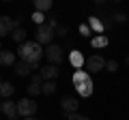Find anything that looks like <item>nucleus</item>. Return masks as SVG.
I'll return each instance as SVG.
<instances>
[{
  "instance_id": "6ab92c4d",
  "label": "nucleus",
  "mask_w": 129,
  "mask_h": 120,
  "mask_svg": "<svg viewBox=\"0 0 129 120\" xmlns=\"http://www.w3.org/2000/svg\"><path fill=\"white\" fill-rule=\"evenodd\" d=\"M41 92H43V94H54V92H56V82H54V79L43 82V84H41Z\"/></svg>"
},
{
  "instance_id": "2eb2a0df",
  "label": "nucleus",
  "mask_w": 129,
  "mask_h": 120,
  "mask_svg": "<svg viewBox=\"0 0 129 120\" xmlns=\"http://www.w3.org/2000/svg\"><path fill=\"white\" fill-rule=\"evenodd\" d=\"M26 34H28V32L19 26V28H15L13 32H11V39H13L15 43H19V45H22V43H26Z\"/></svg>"
},
{
  "instance_id": "dca6fc26",
  "label": "nucleus",
  "mask_w": 129,
  "mask_h": 120,
  "mask_svg": "<svg viewBox=\"0 0 129 120\" xmlns=\"http://www.w3.org/2000/svg\"><path fill=\"white\" fill-rule=\"evenodd\" d=\"M32 5H35V11L43 13V11H50L52 9V0H32Z\"/></svg>"
},
{
  "instance_id": "9d476101",
  "label": "nucleus",
  "mask_w": 129,
  "mask_h": 120,
  "mask_svg": "<svg viewBox=\"0 0 129 120\" xmlns=\"http://www.w3.org/2000/svg\"><path fill=\"white\" fill-rule=\"evenodd\" d=\"M73 86H78V84H84V82H90V73H88L86 69H78L73 73Z\"/></svg>"
},
{
  "instance_id": "0eeeda50",
  "label": "nucleus",
  "mask_w": 129,
  "mask_h": 120,
  "mask_svg": "<svg viewBox=\"0 0 129 120\" xmlns=\"http://www.w3.org/2000/svg\"><path fill=\"white\" fill-rule=\"evenodd\" d=\"M60 107H62L64 114H75L78 107H80V103H78V99H73V97H64L62 101H60Z\"/></svg>"
},
{
  "instance_id": "cd10ccee",
  "label": "nucleus",
  "mask_w": 129,
  "mask_h": 120,
  "mask_svg": "<svg viewBox=\"0 0 129 120\" xmlns=\"http://www.w3.org/2000/svg\"><path fill=\"white\" fill-rule=\"evenodd\" d=\"M30 75H32V84H43L41 73H30Z\"/></svg>"
},
{
  "instance_id": "4468645a",
  "label": "nucleus",
  "mask_w": 129,
  "mask_h": 120,
  "mask_svg": "<svg viewBox=\"0 0 129 120\" xmlns=\"http://www.w3.org/2000/svg\"><path fill=\"white\" fill-rule=\"evenodd\" d=\"M75 90H78V94H80V97H90V94H92V82L78 84V86H75Z\"/></svg>"
},
{
  "instance_id": "4be33fe9",
  "label": "nucleus",
  "mask_w": 129,
  "mask_h": 120,
  "mask_svg": "<svg viewBox=\"0 0 129 120\" xmlns=\"http://www.w3.org/2000/svg\"><path fill=\"white\" fill-rule=\"evenodd\" d=\"M43 19H45V15H43V13H39V11H35V13H32V22L37 24V26H41Z\"/></svg>"
},
{
  "instance_id": "412c9836",
  "label": "nucleus",
  "mask_w": 129,
  "mask_h": 120,
  "mask_svg": "<svg viewBox=\"0 0 129 120\" xmlns=\"http://www.w3.org/2000/svg\"><path fill=\"white\" fill-rule=\"evenodd\" d=\"M28 94H30V97L41 94V84H32V82H30V86H28Z\"/></svg>"
},
{
  "instance_id": "4c0bfd02",
  "label": "nucleus",
  "mask_w": 129,
  "mask_h": 120,
  "mask_svg": "<svg viewBox=\"0 0 129 120\" xmlns=\"http://www.w3.org/2000/svg\"><path fill=\"white\" fill-rule=\"evenodd\" d=\"M0 101H2V99H0Z\"/></svg>"
},
{
  "instance_id": "e433bc0d",
  "label": "nucleus",
  "mask_w": 129,
  "mask_h": 120,
  "mask_svg": "<svg viewBox=\"0 0 129 120\" xmlns=\"http://www.w3.org/2000/svg\"><path fill=\"white\" fill-rule=\"evenodd\" d=\"M127 62H129V58H127Z\"/></svg>"
},
{
  "instance_id": "6e6552de",
  "label": "nucleus",
  "mask_w": 129,
  "mask_h": 120,
  "mask_svg": "<svg viewBox=\"0 0 129 120\" xmlns=\"http://www.w3.org/2000/svg\"><path fill=\"white\" fill-rule=\"evenodd\" d=\"M13 71H15V75H19V77H26V75L32 73V65H30V62H26V60H19V62L15 60Z\"/></svg>"
},
{
  "instance_id": "c756f323",
  "label": "nucleus",
  "mask_w": 129,
  "mask_h": 120,
  "mask_svg": "<svg viewBox=\"0 0 129 120\" xmlns=\"http://www.w3.org/2000/svg\"><path fill=\"white\" fill-rule=\"evenodd\" d=\"M80 32H82V34H88V24H84V26H80Z\"/></svg>"
},
{
  "instance_id": "72a5a7b5",
  "label": "nucleus",
  "mask_w": 129,
  "mask_h": 120,
  "mask_svg": "<svg viewBox=\"0 0 129 120\" xmlns=\"http://www.w3.org/2000/svg\"><path fill=\"white\" fill-rule=\"evenodd\" d=\"M114 2H120V0H114Z\"/></svg>"
},
{
  "instance_id": "1a4fd4ad",
  "label": "nucleus",
  "mask_w": 129,
  "mask_h": 120,
  "mask_svg": "<svg viewBox=\"0 0 129 120\" xmlns=\"http://www.w3.org/2000/svg\"><path fill=\"white\" fill-rule=\"evenodd\" d=\"M13 65H15V54L0 49V67H13Z\"/></svg>"
},
{
  "instance_id": "c85d7f7f",
  "label": "nucleus",
  "mask_w": 129,
  "mask_h": 120,
  "mask_svg": "<svg viewBox=\"0 0 129 120\" xmlns=\"http://www.w3.org/2000/svg\"><path fill=\"white\" fill-rule=\"evenodd\" d=\"M47 26H52V28H56V26H58V24H56V19H54V17H50V19H47Z\"/></svg>"
},
{
  "instance_id": "2f4dec72",
  "label": "nucleus",
  "mask_w": 129,
  "mask_h": 120,
  "mask_svg": "<svg viewBox=\"0 0 129 120\" xmlns=\"http://www.w3.org/2000/svg\"><path fill=\"white\" fill-rule=\"evenodd\" d=\"M24 120H37V118H32V116H28V118H24Z\"/></svg>"
},
{
  "instance_id": "423d86ee",
  "label": "nucleus",
  "mask_w": 129,
  "mask_h": 120,
  "mask_svg": "<svg viewBox=\"0 0 129 120\" xmlns=\"http://www.w3.org/2000/svg\"><path fill=\"white\" fill-rule=\"evenodd\" d=\"M86 67H88L90 73H99V71L106 67V60H103L101 56H90V58L86 60Z\"/></svg>"
},
{
  "instance_id": "b1692460",
  "label": "nucleus",
  "mask_w": 129,
  "mask_h": 120,
  "mask_svg": "<svg viewBox=\"0 0 129 120\" xmlns=\"http://www.w3.org/2000/svg\"><path fill=\"white\" fill-rule=\"evenodd\" d=\"M103 69H108V71H110V73H114V71L118 69V62H116V60H108V62H106V67H103Z\"/></svg>"
},
{
  "instance_id": "f3484780",
  "label": "nucleus",
  "mask_w": 129,
  "mask_h": 120,
  "mask_svg": "<svg viewBox=\"0 0 129 120\" xmlns=\"http://www.w3.org/2000/svg\"><path fill=\"white\" fill-rule=\"evenodd\" d=\"M88 26H90L97 34H101V32H103V28H106V26H103V22H101L99 17H88Z\"/></svg>"
},
{
  "instance_id": "a211bd4d",
  "label": "nucleus",
  "mask_w": 129,
  "mask_h": 120,
  "mask_svg": "<svg viewBox=\"0 0 129 120\" xmlns=\"http://www.w3.org/2000/svg\"><path fill=\"white\" fill-rule=\"evenodd\" d=\"M90 45L95 47V49H101V47H108V37H106V34H97V37L90 41Z\"/></svg>"
},
{
  "instance_id": "ddd939ff",
  "label": "nucleus",
  "mask_w": 129,
  "mask_h": 120,
  "mask_svg": "<svg viewBox=\"0 0 129 120\" xmlns=\"http://www.w3.org/2000/svg\"><path fill=\"white\" fill-rule=\"evenodd\" d=\"M39 73H41L43 82H47V79H54V77H58V69H56V65H50V67H45V69H41Z\"/></svg>"
},
{
  "instance_id": "a878e982",
  "label": "nucleus",
  "mask_w": 129,
  "mask_h": 120,
  "mask_svg": "<svg viewBox=\"0 0 129 120\" xmlns=\"http://www.w3.org/2000/svg\"><path fill=\"white\" fill-rule=\"evenodd\" d=\"M67 120H90V118H86V116H82V114H67Z\"/></svg>"
},
{
  "instance_id": "473e14b6",
  "label": "nucleus",
  "mask_w": 129,
  "mask_h": 120,
  "mask_svg": "<svg viewBox=\"0 0 129 120\" xmlns=\"http://www.w3.org/2000/svg\"><path fill=\"white\" fill-rule=\"evenodd\" d=\"M0 49H2V43H0Z\"/></svg>"
},
{
  "instance_id": "5701e85b",
  "label": "nucleus",
  "mask_w": 129,
  "mask_h": 120,
  "mask_svg": "<svg viewBox=\"0 0 129 120\" xmlns=\"http://www.w3.org/2000/svg\"><path fill=\"white\" fill-rule=\"evenodd\" d=\"M114 24H125L127 22V13H114V19H112Z\"/></svg>"
},
{
  "instance_id": "9b49d317",
  "label": "nucleus",
  "mask_w": 129,
  "mask_h": 120,
  "mask_svg": "<svg viewBox=\"0 0 129 120\" xmlns=\"http://www.w3.org/2000/svg\"><path fill=\"white\" fill-rule=\"evenodd\" d=\"M13 92H15V86L11 82H0V99L13 97Z\"/></svg>"
},
{
  "instance_id": "f704fd0d",
  "label": "nucleus",
  "mask_w": 129,
  "mask_h": 120,
  "mask_svg": "<svg viewBox=\"0 0 129 120\" xmlns=\"http://www.w3.org/2000/svg\"><path fill=\"white\" fill-rule=\"evenodd\" d=\"M5 2H11V0H5Z\"/></svg>"
},
{
  "instance_id": "f257e3e1",
  "label": "nucleus",
  "mask_w": 129,
  "mask_h": 120,
  "mask_svg": "<svg viewBox=\"0 0 129 120\" xmlns=\"http://www.w3.org/2000/svg\"><path fill=\"white\" fill-rule=\"evenodd\" d=\"M19 58L22 60H26V62H39V60L43 58V49H41V45H39L37 41H26V43H22L19 45Z\"/></svg>"
},
{
  "instance_id": "20e7f679",
  "label": "nucleus",
  "mask_w": 129,
  "mask_h": 120,
  "mask_svg": "<svg viewBox=\"0 0 129 120\" xmlns=\"http://www.w3.org/2000/svg\"><path fill=\"white\" fill-rule=\"evenodd\" d=\"M43 56L50 60V65H60V62L64 60L62 47H60V45H54V43H50V45H47V49L43 51Z\"/></svg>"
},
{
  "instance_id": "aec40b11",
  "label": "nucleus",
  "mask_w": 129,
  "mask_h": 120,
  "mask_svg": "<svg viewBox=\"0 0 129 120\" xmlns=\"http://www.w3.org/2000/svg\"><path fill=\"white\" fill-rule=\"evenodd\" d=\"M7 17H9V15H0V39L5 37V34H11L9 24H7Z\"/></svg>"
},
{
  "instance_id": "7ed1b4c3",
  "label": "nucleus",
  "mask_w": 129,
  "mask_h": 120,
  "mask_svg": "<svg viewBox=\"0 0 129 120\" xmlns=\"http://www.w3.org/2000/svg\"><path fill=\"white\" fill-rule=\"evenodd\" d=\"M15 107H17V116H19V118L35 116V111H37V103L32 101V99H22V101H15Z\"/></svg>"
},
{
  "instance_id": "bb28decb",
  "label": "nucleus",
  "mask_w": 129,
  "mask_h": 120,
  "mask_svg": "<svg viewBox=\"0 0 129 120\" xmlns=\"http://www.w3.org/2000/svg\"><path fill=\"white\" fill-rule=\"evenodd\" d=\"M54 34H56V37H67V28H64V26H56L54 28Z\"/></svg>"
},
{
  "instance_id": "f8f14e48",
  "label": "nucleus",
  "mask_w": 129,
  "mask_h": 120,
  "mask_svg": "<svg viewBox=\"0 0 129 120\" xmlns=\"http://www.w3.org/2000/svg\"><path fill=\"white\" fill-rule=\"evenodd\" d=\"M69 62H71V65L75 67V69H82V65H84V62H86V60H84L82 51L73 49V51H71V54H69Z\"/></svg>"
},
{
  "instance_id": "f03ea898",
  "label": "nucleus",
  "mask_w": 129,
  "mask_h": 120,
  "mask_svg": "<svg viewBox=\"0 0 129 120\" xmlns=\"http://www.w3.org/2000/svg\"><path fill=\"white\" fill-rule=\"evenodd\" d=\"M35 39H37L39 45H50V43L54 41V28L47 26V24L37 26V30H35Z\"/></svg>"
},
{
  "instance_id": "c9c22d12",
  "label": "nucleus",
  "mask_w": 129,
  "mask_h": 120,
  "mask_svg": "<svg viewBox=\"0 0 129 120\" xmlns=\"http://www.w3.org/2000/svg\"><path fill=\"white\" fill-rule=\"evenodd\" d=\"M0 82H2V77H0Z\"/></svg>"
},
{
  "instance_id": "39448f33",
  "label": "nucleus",
  "mask_w": 129,
  "mask_h": 120,
  "mask_svg": "<svg viewBox=\"0 0 129 120\" xmlns=\"http://www.w3.org/2000/svg\"><path fill=\"white\" fill-rule=\"evenodd\" d=\"M0 114L5 116L7 120H17V107H15V101L11 99H5V101H0Z\"/></svg>"
},
{
  "instance_id": "7c9ffc66",
  "label": "nucleus",
  "mask_w": 129,
  "mask_h": 120,
  "mask_svg": "<svg viewBox=\"0 0 129 120\" xmlns=\"http://www.w3.org/2000/svg\"><path fill=\"white\" fill-rule=\"evenodd\" d=\"M95 2H97V5H103V2H106V0H95Z\"/></svg>"
},
{
  "instance_id": "393cba45",
  "label": "nucleus",
  "mask_w": 129,
  "mask_h": 120,
  "mask_svg": "<svg viewBox=\"0 0 129 120\" xmlns=\"http://www.w3.org/2000/svg\"><path fill=\"white\" fill-rule=\"evenodd\" d=\"M7 24H9V30L13 32L15 28H19V19H11V17H7Z\"/></svg>"
}]
</instances>
